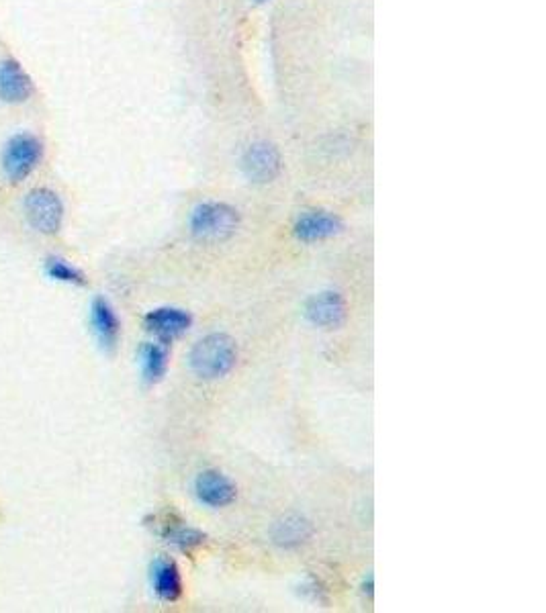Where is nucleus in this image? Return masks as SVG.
<instances>
[{
    "label": "nucleus",
    "mask_w": 546,
    "mask_h": 613,
    "mask_svg": "<svg viewBox=\"0 0 546 613\" xmlns=\"http://www.w3.org/2000/svg\"><path fill=\"white\" fill-rule=\"evenodd\" d=\"M238 364V346L232 336L213 332L197 340L189 352L191 372L201 381H219Z\"/></svg>",
    "instance_id": "1"
},
{
    "label": "nucleus",
    "mask_w": 546,
    "mask_h": 613,
    "mask_svg": "<svg viewBox=\"0 0 546 613\" xmlns=\"http://www.w3.org/2000/svg\"><path fill=\"white\" fill-rule=\"evenodd\" d=\"M240 227V211L225 201H201L189 215V231L197 242L219 244Z\"/></svg>",
    "instance_id": "2"
},
{
    "label": "nucleus",
    "mask_w": 546,
    "mask_h": 613,
    "mask_svg": "<svg viewBox=\"0 0 546 613\" xmlns=\"http://www.w3.org/2000/svg\"><path fill=\"white\" fill-rule=\"evenodd\" d=\"M240 172L254 186H268L283 172L281 150L266 139L248 144L240 156Z\"/></svg>",
    "instance_id": "3"
},
{
    "label": "nucleus",
    "mask_w": 546,
    "mask_h": 613,
    "mask_svg": "<svg viewBox=\"0 0 546 613\" xmlns=\"http://www.w3.org/2000/svg\"><path fill=\"white\" fill-rule=\"evenodd\" d=\"M43 160V144L41 139L33 133H17L13 135L3 150V172L11 182H23L27 180L35 168Z\"/></svg>",
    "instance_id": "4"
},
{
    "label": "nucleus",
    "mask_w": 546,
    "mask_h": 613,
    "mask_svg": "<svg viewBox=\"0 0 546 613\" xmlns=\"http://www.w3.org/2000/svg\"><path fill=\"white\" fill-rule=\"evenodd\" d=\"M27 223L43 235H56L64 223V203L52 188L37 186L23 201Z\"/></svg>",
    "instance_id": "5"
},
{
    "label": "nucleus",
    "mask_w": 546,
    "mask_h": 613,
    "mask_svg": "<svg viewBox=\"0 0 546 613\" xmlns=\"http://www.w3.org/2000/svg\"><path fill=\"white\" fill-rule=\"evenodd\" d=\"M344 231V219L326 209L303 211L293 223V235L301 244L328 242Z\"/></svg>",
    "instance_id": "6"
},
{
    "label": "nucleus",
    "mask_w": 546,
    "mask_h": 613,
    "mask_svg": "<svg viewBox=\"0 0 546 613\" xmlns=\"http://www.w3.org/2000/svg\"><path fill=\"white\" fill-rule=\"evenodd\" d=\"M193 495L195 499L209 509H223L230 507L238 499L236 483L223 475L217 468H207L193 481Z\"/></svg>",
    "instance_id": "7"
},
{
    "label": "nucleus",
    "mask_w": 546,
    "mask_h": 613,
    "mask_svg": "<svg viewBox=\"0 0 546 613\" xmlns=\"http://www.w3.org/2000/svg\"><path fill=\"white\" fill-rule=\"evenodd\" d=\"M193 321L195 319L187 309L166 305L148 311L144 317V327L148 334L156 338V342L168 346L170 342L185 336L193 327Z\"/></svg>",
    "instance_id": "8"
},
{
    "label": "nucleus",
    "mask_w": 546,
    "mask_h": 613,
    "mask_svg": "<svg viewBox=\"0 0 546 613\" xmlns=\"http://www.w3.org/2000/svg\"><path fill=\"white\" fill-rule=\"evenodd\" d=\"M303 317L320 329H336L346 321V301L338 291L313 293L303 303Z\"/></svg>",
    "instance_id": "9"
},
{
    "label": "nucleus",
    "mask_w": 546,
    "mask_h": 613,
    "mask_svg": "<svg viewBox=\"0 0 546 613\" xmlns=\"http://www.w3.org/2000/svg\"><path fill=\"white\" fill-rule=\"evenodd\" d=\"M150 585L154 595L164 603H176L185 591L182 573L174 558L156 556L150 564Z\"/></svg>",
    "instance_id": "10"
},
{
    "label": "nucleus",
    "mask_w": 546,
    "mask_h": 613,
    "mask_svg": "<svg viewBox=\"0 0 546 613\" xmlns=\"http://www.w3.org/2000/svg\"><path fill=\"white\" fill-rule=\"evenodd\" d=\"M33 92V80L17 60L7 58L0 62V101L7 105H23L33 97Z\"/></svg>",
    "instance_id": "11"
},
{
    "label": "nucleus",
    "mask_w": 546,
    "mask_h": 613,
    "mask_svg": "<svg viewBox=\"0 0 546 613\" xmlns=\"http://www.w3.org/2000/svg\"><path fill=\"white\" fill-rule=\"evenodd\" d=\"M90 329L105 352H113L119 342L121 321L115 307L105 299L97 297L90 303Z\"/></svg>",
    "instance_id": "12"
},
{
    "label": "nucleus",
    "mask_w": 546,
    "mask_h": 613,
    "mask_svg": "<svg viewBox=\"0 0 546 613\" xmlns=\"http://www.w3.org/2000/svg\"><path fill=\"white\" fill-rule=\"evenodd\" d=\"M313 536V526L301 513H287L270 528V540L283 550H297Z\"/></svg>",
    "instance_id": "13"
},
{
    "label": "nucleus",
    "mask_w": 546,
    "mask_h": 613,
    "mask_svg": "<svg viewBox=\"0 0 546 613\" xmlns=\"http://www.w3.org/2000/svg\"><path fill=\"white\" fill-rule=\"evenodd\" d=\"M158 536L172 546L178 552L191 554L195 550H199L201 546H205L207 542V534L195 526H189L187 522L178 520V517H170V520L162 522L158 526Z\"/></svg>",
    "instance_id": "14"
},
{
    "label": "nucleus",
    "mask_w": 546,
    "mask_h": 613,
    "mask_svg": "<svg viewBox=\"0 0 546 613\" xmlns=\"http://www.w3.org/2000/svg\"><path fill=\"white\" fill-rule=\"evenodd\" d=\"M168 348L160 342H144L138 350V362L142 370V381L146 385H158L168 372Z\"/></svg>",
    "instance_id": "15"
},
{
    "label": "nucleus",
    "mask_w": 546,
    "mask_h": 613,
    "mask_svg": "<svg viewBox=\"0 0 546 613\" xmlns=\"http://www.w3.org/2000/svg\"><path fill=\"white\" fill-rule=\"evenodd\" d=\"M45 274L56 282H64V285H74V287L86 285L84 272L60 256H52L45 260Z\"/></svg>",
    "instance_id": "16"
},
{
    "label": "nucleus",
    "mask_w": 546,
    "mask_h": 613,
    "mask_svg": "<svg viewBox=\"0 0 546 613\" xmlns=\"http://www.w3.org/2000/svg\"><path fill=\"white\" fill-rule=\"evenodd\" d=\"M299 589H301L303 597H307V599H311L315 603H326V599H328L322 581L315 579V577H305Z\"/></svg>",
    "instance_id": "17"
},
{
    "label": "nucleus",
    "mask_w": 546,
    "mask_h": 613,
    "mask_svg": "<svg viewBox=\"0 0 546 613\" xmlns=\"http://www.w3.org/2000/svg\"><path fill=\"white\" fill-rule=\"evenodd\" d=\"M360 591H362V595H367L369 599H373V595H375V575H373V573H369V575H364V577H362Z\"/></svg>",
    "instance_id": "18"
},
{
    "label": "nucleus",
    "mask_w": 546,
    "mask_h": 613,
    "mask_svg": "<svg viewBox=\"0 0 546 613\" xmlns=\"http://www.w3.org/2000/svg\"><path fill=\"white\" fill-rule=\"evenodd\" d=\"M268 0H254V5H266Z\"/></svg>",
    "instance_id": "19"
}]
</instances>
